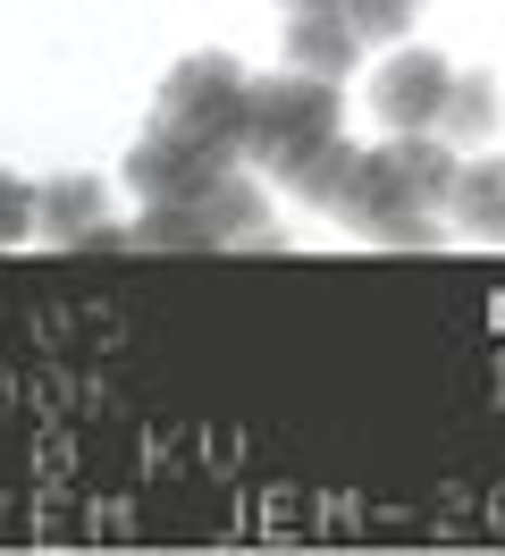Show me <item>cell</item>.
<instances>
[{
	"instance_id": "ba28073f",
	"label": "cell",
	"mask_w": 505,
	"mask_h": 556,
	"mask_svg": "<svg viewBox=\"0 0 505 556\" xmlns=\"http://www.w3.org/2000/svg\"><path fill=\"white\" fill-rule=\"evenodd\" d=\"M446 219L480 244H505V161H455V194Z\"/></svg>"
},
{
	"instance_id": "7c38bea8",
	"label": "cell",
	"mask_w": 505,
	"mask_h": 556,
	"mask_svg": "<svg viewBox=\"0 0 505 556\" xmlns=\"http://www.w3.org/2000/svg\"><path fill=\"white\" fill-rule=\"evenodd\" d=\"M413 17H421V0H345V26L363 42H396L413 35Z\"/></svg>"
},
{
	"instance_id": "5b68a950",
	"label": "cell",
	"mask_w": 505,
	"mask_h": 556,
	"mask_svg": "<svg viewBox=\"0 0 505 556\" xmlns=\"http://www.w3.org/2000/svg\"><path fill=\"white\" fill-rule=\"evenodd\" d=\"M219 177H236V143H202V136H177V127H152L127 152V186L143 203H186V194H211Z\"/></svg>"
},
{
	"instance_id": "9c48e42d",
	"label": "cell",
	"mask_w": 505,
	"mask_h": 556,
	"mask_svg": "<svg viewBox=\"0 0 505 556\" xmlns=\"http://www.w3.org/2000/svg\"><path fill=\"white\" fill-rule=\"evenodd\" d=\"M93 228H101V177H51V186H34V237L85 244Z\"/></svg>"
},
{
	"instance_id": "52a82bcc",
	"label": "cell",
	"mask_w": 505,
	"mask_h": 556,
	"mask_svg": "<svg viewBox=\"0 0 505 556\" xmlns=\"http://www.w3.org/2000/svg\"><path fill=\"white\" fill-rule=\"evenodd\" d=\"M287 60H295L303 76H354V60H363V35L345 26V0H312V9H287Z\"/></svg>"
},
{
	"instance_id": "7a4b0ae2",
	"label": "cell",
	"mask_w": 505,
	"mask_h": 556,
	"mask_svg": "<svg viewBox=\"0 0 505 556\" xmlns=\"http://www.w3.org/2000/svg\"><path fill=\"white\" fill-rule=\"evenodd\" d=\"M337 76H244V110H236V152L253 161V169L287 177L303 152H320L337 136Z\"/></svg>"
},
{
	"instance_id": "8fae6325",
	"label": "cell",
	"mask_w": 505,
	"mask_h": 556,
	"mask_svg": "<svg viewBox=\"0 0 505 556\" xmlns=\"http://www.w3.org/2000/svg\"><path fill=\"white\" fill-rule=\"evenodd\" d=\"M354 161H363V143H345V127H337L320 152H303L295 169L278 177V186H295L312 211H337V194H345V177H354Z\"/></svg>"
},
{
	"instance_id": "30bf717a",
	"label": "cell",
	"mask_w": 505,
	"mask_h": 556,
	"mask_svg": "<svg viewBox=\"0 0 505 556\" xmlns=\"http://www.w3.org/2000/svg\"><path fill=\"white\" fill-rule=\"evenodd\" d=\"M438 136H446V143H489V136H497V76H489V68L446 76V102H438Z\"/></svg>"
},
{
	"instance_id": "8992f818",
	"label": "cell",
	"mask_w": 505,
	"mask_h": 556,
	"mask_svg": "<svg viewBox=\"0 0 505 556\" xmlns=\"http://www.w3.org/2000/svg\"><path fill=\"white\" fill-rule=\"evenodd\" d=\"M446 60L438 51H396L379 85H370V110L388 118V136H413V127H438V102H446Z\"/></svg>"
},
{
	"instance_id": "3957f363",
	"label": "cell",
	"mask_w": 505,
	"mask_h": 556,
	"mask_svg": "<svg viewBox=\"0 0 505 556\" xmlns=\"http://www.w3.org/2000/svg\"><path fill=\"white\" fill-rule=\"evenodd\" d=\"M135 244L143 253H228V244L278 253V228H269V203L253 177H219L211 194H186V203H143Z\"/></svg>"
},
{
	"instance_id": "4fadbf2b",
	"label": "cell",
	"mask_w": 505,
	"mask_h": 556,
	"mask_svg": "<svg viewBox=\"0 0 505 556\" xmlns=\"http://www.w3.org/2000/svg\"><path fill=\"white\" fill-rule=\"evenodd\" d=\"M34 237V186L0 169V244H26Z\"/></svg>"
},
{
	"instance_id": "277c9868",
	"label": "cell",
	"mask_w": 505,
	"mask_h": 556,
	"mask_svg": "<svg viewBox=\"0 0 505 556\" xmlns=\"http://www.w3.org/2000/svg\"><path fill=\"white\" fill-rule=\"evenodd\" d=\"M236 110H244V68L228 51H186L161 76L152 127H177V136H202V143H236Z\"/></svg>"
},
{
	"instance_id": "6da1fadb",
	"label": "cell",
	"mask_w": 505,
	"mask_h": 556,
	"mask_svg": "<svg viewBox=\"0 0 505 556\" xmlns=\"http://www.w3.org/2000/svg\"><path fill=\"white\" fill-rule=\"evenodd\" d=\"M446 194H455V143L438 127H413L354 161L329 219H345L354 237L388 244V253H430L446 237Z\"/></svg>"
}]
</instances>
